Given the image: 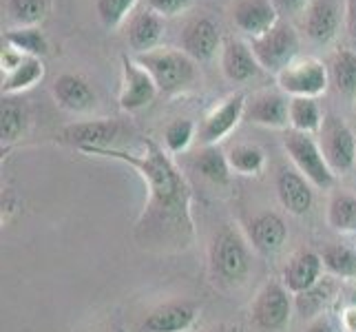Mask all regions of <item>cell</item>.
<instances>
[{
  "instance_id": "6da1fadb",
  "label": "cell",
  "mask_w": 356,
  "mask_h": 332,
  "mask_svg": "<svg viewBox=\"0 0 356 332\" xmlns=\"http://www.w3.org/2000/svg\"><path fill=\"white\" fill-rule=\"evenodd\" d=\"M87 155L108 157L138 171L149 189L144 213L138 219V242L159 251H184L195 237L191 215V187L168 153L153 140H144V153H129L113 146L87 149Z\"/></svg>"
},
{
  "instance_id": "7a4b0ae2",
  "label": "cell",
  "mask_w": 356,
  "mask_h": 332,
  "mask_svg": "<svg viewBox=\"0 0 356 332\" xmlns=\"http://www.w3.org/2000/svg\"><path fill=\"white\" fill-rule=\"evenodd\" d=\"M208 260H211V273L215 284L222 288L241 286L250 273L248 239L235 226H224L219 232H215Z\"/></svg>"
},
{
  "instance_id": "3957f363",
  "label": "cell",
  "mask_w": 356,
  "mask_h": 332,
  "mask_svg": "<svg viewBox=\"0 0 356 332\" xmlns=\"http://www.w3.org/2000/svg\"><path fill=\"white\" fill-rule=\"evenodd\" d=\"M135 60L151 73L159 93H164V95H175V93L186 91L193 87V82L197 80L195 60L188 54L177 52V49L157 47L153 52L138 54Z\"/></svg>"
},
{
  "instance_id": "277c9868",
  "label": "cell",
  "mask_w": 356,
  "mask_h": 332,
  "mask_svg": "<svg viewBox=\"0 0 356 332\" xmlns=\"http://www.w3.org/2000/svg\"><path fill=\"white\" fill-rule=\"evenodd\" d=\"M250 49L264 71L279 76L292 60L299 58V33L288 20L281 18L273 29L250 40Z\"/></svg>"
},
{
  "instance_id": "5b68a950",
  "label": "cell",
  "mask_w": 356,
  "mask_h": 332,
  "mask_svg": "<svg viewBox=\"0 0 356 332\" xmlns=\"http://www.w3.org/2000/svg\"><path fill=\"white\" fill-rule=\"evenodd\" d=\"M284 149L288 157L292 159L294 168L299 171L301 175H305L312 187L327 191L334 187V173L332 168L327 166L318 140H314L308 133H299V131H288L284 138Z\"/></svg>"
},
{
  "instance_id": "8992f818",
  "label": "cell",
  "mask_w": 356,
  "mask_h": 332,
  "mask_svg": "<svg viewBox=\"0 0 356 332\" xmlns=\"http://www.w3.org/2000/svg\"><path fill=\"white\" fill-rule=\"evenodd\" d=\"M318 146L334 175H346L356 166V135L343 118L334 113L323 118Z\"/></svg>"
},
{
  "instance_id": "52a82bcc",
  "label": "cell",
  "mask_w": 356,
  "mask_h": 332,
  "mask_svg": "<svg viewBox=\"0 0 356 332\" xmlns=\"http://www.w3.org/2000/svg\"><path fill=\"white\" fill-rule=\"evenodd\" d=\"M275 78L279 89L290 97H318L330 84V71L318 58L299 56Z\"/></svg>"
},
{
  "instance_id": "ba28073f",
  "label": "cell",
  "mask_w": 356,
  "mask_h": 332,
  "mask_svg": "<svg viewBox=\"0 0 356 332\" xmlns=\"http://www.w3.org/2000/svg\"><path fill=\"white\" fill-rule=\"evenodd\" d=\"M294 310L292 292L284 286V281H268L257 292L250 306L254 326L264 332H281L288 328Z\"/></svg>"
},
{
  "instance_id": "9c48e42d",
  "label": "cell",
  "mask_w": 356,
  "mask_h": 332,
  "mask_svg": "<svg viewBox=\"0 0 356 332\" xmlns=\"http://www.w3.org/2000/svg\"><path fill=\"white\" fill-rule=\"evenodd\" d=\"M159 89L151 73L146 71L138 60L122 56V89H120V106L129 111V113H138V111L149 106Z\"/></svg>"
},
{
  "instance_id": "30bf717a",
  "label": "cell",
  "mask_w": 356,
  "mask_h": 332,
  "mask_svg": "<svg viewBox=\"0 0 356 332\" xmlns=\"http://www.w3.org/2000/svg\"><path fill=\"white\" fill-rule=\"evenodd\" d=\"M245 93L237 91L228 95L226 100L215 106L211 113L204 118V122L197 129V138L204 146H217L224 138L237 129V125L243 120L245 113Z\"/></svg>"
},
{
  "instance_id": "8fae6325",
  "label": "cell",
  "mask_w": 356,
  "mask_h": 332,
  "mask_svg": "<svg viewBox=\"0 0 356 332\" xmlns=\"http://www.w3.org/2000/svg\"><path fill=\"white\" fill-rule=\"evenodd\" d=\"M197 303L188 299L164 301L142 319L138 332H188L197 322Z\"/></svg>"
},
{
  "instance_id": "7c38bea8",
  "label": "cell",
  "mask_w": 356,
  "mask_h": 332,
  "mask_svg": "<svg viewBox=\"0 0 356 332\" xmlns=\"http://www.w3.org/2000/svg\"><path fill=\"white\" fill-rule=\"evenodd\" d=\"M243 120L266 129H286L290 125V100L284 91L264 89L245 100Z\"/></svg>"
},
{
  "instance_id": "4fadbf2b",
  "label": "cell",
  "mask_w": 356,
  "mask_h": 332,
  "mask_svg": "<svg viewBox=\"0 0 356 332\" xmlns=\"http://www.w3.org/2000/svg\"><path fill=\"white\" fill-rule=\"evenodd\" d=\"M219 47H222V33L211 18L200 16L186 22L181 31V52L188 54L195 63L213 60Z\"/></svg>"
},
{
  "instance_id": "5bb4252c",
  "label": "cell",
  "mask_w": 356,
  "mask_h": 332,
  "mask_svg": "<svg viewBox=\"0 0 356 332\" xmlns=\"http://www.w3.org/2000/svg\"><path fill=\"white\" fill-rule=\"evenodd\" d=\"M281 20L273 0H237L232 7V22L248 38H259Z\"/></svg>"
},
{
  "instance_id": "9a60e30c",
  "label": "cell",
  "mask_w": 356,
  "mask_h": 332,
  "mask_svg": "<svg viewBox=\"0 0 356 332\" xmlns=\"http://www.w3.org/2000/svg\"><path fill=\"white\" fill-rule=\"evenodd\" d=\"M321 273H323L321 253L303 248V251H297L288 260L284 273H281V281H284V286L292 294H301L321 281Z\"/></svg>"
},
{
  "instance_id": "2e32d148",
  "label": "cell",
  "mask_w": 356,
  "mask_h": 332,
  "mask_svg": "<svg viewBox=\"0 0 356 332\" xmlns=\"http://www.w3.org/2000/svg\"><path fill=\"white\" fill-rule=\"evenodd\" d=\"M288 239L286 219L275 211H261L248 221V242L261 255H275Z\"/></svg>"
},
{
  "instance_id": "e0dca14e",
  "label": "cell",
  "mask_w": 356,
  "mask_h": 332,
  "mask_svg": "<svg viewBox=\"0 0 356 332\" xmlns=\"http://www.w3.org/2000/svg\"><path fill=\"white\" fill-rule=\"evenodd\" d=\"M120 125L115 120H87L67 127L60 133V142L73 144L80 151L87 149H106L118 138Z\"/></svg>"
},
{
  "instance_id": "ac0fdd59",
  "label": "cell",
  "mask_w": 356,
  "mask_h": 332,
  "mask_svg": "<svg viewBox=\"0 0 356 332\" xmlns=\"http://www.w3.org/2000/svg\"><path fill=\"white\" fill-rule=\"evenodd\" d=\"M277 195L290 215H305L314 204L312 182L297 168H281L277 175Z\"/></svg>"
},
{
  "instance_id": "d6986e66",
  "label": "cell",
  "mask_w": 356,
  "mask_h": 332,
  "mask_svg": "<svg viewBox=\"0 0 356 332\" xmlns=\"http://www.w3.org/2000/svg\"><path fill=\"white\" fill-rule=\"evenodd\" d=\"M303 27L312 42H318V45L332 42L341 27L339 0H312L310 7L305 9Z\"/></svg>"
},
{
  "instance_id": "ffe728a7",
  "label": "cell",
  "mask_w": 356,
  "mask_h": 332,
  "mask_svg": "<svg viewBox=\"0 0 356 332\" xmlns=\"http://www.w3.org/2000/svg\"><path fill=\"white\" fill-rule=\"evenodd\" d=\"M51 93L56 104L63 106L65 111H71V113H87L97 102L91 84L82 76H76V73L58 76L56 82L51 84Z\"/></svg>"
},
{
  "instance_id": "44dd1931",
  "label": "cell",
  "mask_w": 356,
  "mask_h": 332,
  "mask_svg": "<svg viewBox=\"0 0 356 332\" xmlns=\"http://www.w3.org/2000/svg\"><path fill=\"white\" fill-rule=\"evenodd\" d=\"M162 35H164V18L151 11L149 7L133 14L127 24V40L135 56L157 49Z\"/></svg>"
},
{
  "instance_id": "7402d4cb",
  "label": "cell",
  "mask_w": 356,
  "mask_h": 332,
  "mask_svg": "<svg viewBox=\"0 0 356 332\" xmlns=\"http://www.w3.org/2000/svg\"><path fill=\"white\" fill-rule=\"evenodd\" d=\"M259 63L248 42L228 40L222 49V71L230 82H248L259 73Z\"/></svg>"
},
{
  "instance_id": "603a6c76",
  "label": "cell",
  "mask_w": 356,
  "mask_h": 332,
  "mask_svg": "<svg viewBox=\"0 0 356 332\" xmlns=\"http://www.w3.org/2000/svg\"><path fill=\"white\" fill-rule=\"evenodd\" d=\"M27 104L16 95H3V104H0V140H3V146L18 142L27 131Z\"/></svg>"
},
{
  "instance_id": "cb8c5ba5",
  "label": "cell",
  "mask_w": 356,
  "mask_h": 332,
  "mask_svg": "<svg viewBox=\"0 0 356 332\" xmlns=\"http://www.w3.org/2000/svg\"><path fill=\"white\" fill-rule=\"evenodd\" d=\"M330 84H334L339 95L354 100L356 97V52L341 47L334 52L327 65Z\"/></svg>"
},
{
  "instance_id": "d4e9b609",
  "label": "cell",
  "mask_w": 356,
  "mask_h": 332,
  "mask_svg": "<svg viewBox=\"0 0 356 332\" xmlns=\"http://www.w3.org/2000/svg\"><path fill=\"white\" fill-rule=\"evenodd\" d=\"M42 78H44L42 60L27 56L16 69H11L3 76V95H18L31 89L33 84H38Z\"/></svg>"
},
{
  "instance_id": "484cf974",
  "label": "cell",
  "mask_w": 356,
  "mask_h": 332,
  "mask_svg": "<svg viewBox=\"0 0 356 332\" xmlns=\"http://www.w3.org/2000/svg\"><path fill=\"white\" fill-rule=\"evenodd\" d=\"M323 113L316 97H290V127L292 131L314 135L321 131Z\"/></svg>"
},
{
  "instance_id": "4316f807",
  "label": "cell",
  "mask_w": 356,
  "mask_h": 332,
  "mask_svg": "<svg viewBox=\"0 0 356 332\" xmlns=\"http://www.w3.org/2000/svg\"><path fill=\"white\" fill-rule=\"evenodd\" d=\"M193 166L202 177H206L213 184H226L232 173L228 164V155L219 151V146H204L197 153V157H195Z\"/></svg>"
},
{
  "instance_id": "83f0119b",
  "label": "cell",
  "mask_w": 356,
  "mask_h": 332,
  "mask_svg": "<svg viewBox=\"0 0 356 332\" xmlns=\"http://www.w3.org/2000/svg\"><path fill=\"white\" fill-rule=\"evenodd\" d=\"M327 224L337 232H356V195L334 193L330 198Z\"/></svg>"
},
{
  "instance_id": "f1b7e54d",
  "label": "cell",
  "mask_w": 356,
  "mask_h": 332,
  "mask_svg": "<svg viewBox=\"0 0 356 332\" xmlns=\"http://www.w3.org/2000/svg\"><path fill=\"white\" fill-rule=\"evenodd\" d=\"M323 268L332 277L356 279V248L346 244H327L321 251Z\"/></svg>"
},
{
  "instance_id": "f546056e",
  "label": "cell",
  "mask_w": 356,
  "mask_h": 332,
  "mask_svg": "<svg viewBox=\"0 0 356 332\" xmlns=\"http://www.w3.org/2000/svg\"><path fill=\"white\" fill-rule=\"evenodd\" d=\"M226 155L230 171L239 175H261L266 166V153L254 144H235Z\"/></svg>"
},
{
  "instance_id": "4dcf8cb0",
  "label": "cell",
  "mask_w": 356,
  "mask_h": 332,
  "mask_svg": "<svg viewBox=\"0 0 356 332\" xmlns=\"http://www.w3.org/2000/svg\"><path fill=\"white\" fill-rule=\"evenodd\" d=\"M5 45L18 49L20 54L31 58H42L49 52V42L38 27H16L5 33Z\"/></svg>"
},
{
  "instance_id": "1f68e13d",
  "label": "cell",
  "mask_w": 356,
  "mask_h": 332,
  "mask_svg": "<svg viewBox=\"0 0 356 332\" xmlns=\"http://www.w3.org/2000/svg\"><path fill=\"white\" fill-rule=\"evenodd\" d=\"M47 16V0H7V18L16 27H38Z\"/></svg>"
},
{
  "instance_id": "d6a6232c",
  "label": "cell",
  "mask_w": 356,
  "mask_h": 332,
  "mask_svg": "<svg viewBox=\"0 0 356 332\" xmlns=\"http://www.w3.org/2000/svg\"><path fill=\"white\" fill-rule=\"evenodd\" d=\"M195 133H197V129H195L193 125V120L188 118H175V120H170L166 129H164V144H166V151L168 153H181V151H186L193 138H195Z\"/></svg>"
},
{
  "instance_id": "836d02e7",
  "label": "cell",
  "mask_w": 356,
  "mask_h": 332,
  "mask_svg": "<svg viewBox=\"0 0 356 332\" xmlns=\"http://www.w3.org/2000/svg\"><path fill=\"white\" fill-rule=\"evenodd\" d=\"M135 5L138 0H95V11L104 27L115 29L129 18Z\"/></svg>"
},
{
  "instance_id": "e575fe53",
  "label": "cell",
  "mask_w": 356,
  "mask_h": 332,
  "mask_svg": "<svg viewBox=\"0 0 356 332\" xmlns=\"http://www.w3.org/2000/svg\"><path fill=\"white\" fill-rule=\"evenodd\" d=\"M330 294H332V284H330V281H318V284L312 286L310 290H305L294 297V308H297L303 317L316 315L330 299Z\"/></svg>"
},
{
  "instance_id": "d590c367",
  "label": "cell",
  "mask_w": 356,
  "mask_h": 332,
  "mask_svg": "<svg viewBox=\"0 0 356 332\" xmlns=\"http://www.w3.org/2000/svg\"><path fill=\"white\" fill-rule=\"evenodd\" d=\"M191 3L193 0H146V7L155 11V14H159L162 18H166V16L181 14L184 9L191 7Z\"/></svg>"
},
{
  "instance_id": "8d00e7d4",
  "label": "cell",
  "mask_w": 356,
  "mask_h": 332,
  "mask_svg": "<svg viewBox=\"0 0 356 332\" xmlns=\"http://www.w3.org/2000/svg\"><path fill=\"white\" fill-rule=\"evenodd\" d=\"M279 16H299L310 7L312 0H273Z\"/></svg>"
},
{
  "instance_id": "74e56055",
  "label": "cell",
  "mask_w": 356,
  "mask_h": 332,
  "mask_svg": "<svg viewBox=\"0 0 356 332\" xmlns=\"http://www.w3.org/2000/svg\"><path fill=\"white\" fill-rule=\"evenodd\" d=\"M346 29L356 38V0H346Z\"/></svg>"
},
{
  "instance_id": "f35d334b",
  "label": "cell",
  "mask_w": 356,
  "mask_h": 332,
  "mask_svg": "<svg viewBox=\"0 0 356 332\" xmlns=\"http://www.w3.org/2000/svg\"><path fill=\"white\" fill-rule=\"evenodd\" d=\"M305 332H337V328H334V324L330 322V317H316V319H312L310 322V326L305 328Z\"/></svg>"
},
{
  "instance_id": "ab89813d",
  "label": "cell",
  "mask_w": 356,
  "mask_h": 332,
  "mask_svg": "<svg viewBox=\"0 0 356 332\" xmlns=\"http://www.w3.org/2000/svg\"><path fill=\"white\" fill-rule=\"evenodd\" d=\"M341 328L346 332H356V306H348L341 315Z\"/></svg>"
},
{
  "instance_id": "60d3db41",
  "label": "cell",
  "mask_w": 356,
  "mask_h": 332,
  "mask_svg": "<svg viewBox=\"0 0 356 332\" xmlns=\"http://www.w3.org/2000/svg\"><path fill=\"white\" fill-rule=\"evenodd\" d=\"M208 332H241V328L235 326V324H219V326L211 328Z\"/></svg>"
},
{
  "instance_id": "b9f144b4",
  "label": "cell",
  "mask_w": 356,
  "mask_h": 332,
  "mask_svg": "<svg viewBox=\"0 0 356 332\" xmlns=\"http://www.w3.org/2000/svg\"><path fill=\"white\" fill-rule=\"evenodd\" d=\"M113 332H124V330H113Z\"/></svg>"
}]
</instances>
